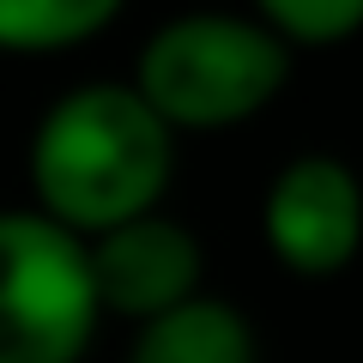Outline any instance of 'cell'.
Segmentation results:
<instances>
[{
    "label": "cell",
    "mask_w": 363,
    "mask_h": 363,
    "mask_svg": "<svg viewBox=\"0 0 363 363\" xmlns=\"http://www.w3.org/2000/svg\"><path fill=\"white\" fill-rule=\"evenodd\" d=\"M248 13L291 55L297 49H333V43H351L363 30V0H248Z\"/></svg>",
    "instance_id": "obj_8"
},
{
    "label": "cell",
    "mask_w": 363,
    "mask_h": 363,
    "mask_svg": "<svg viewBox=\"0 0 363 363\" xmlns=\"http://www.w3.org/2000/svg\"><path fill=\"white\" fill-rule=\"evenodd\" d=\"M128 363H260V339L230 297L200 291L169 315L133 327Z\"/></svg>",
    "instance_id": "obj_6"
},
{
    "label": "cell",
    "mask_w": 363,
    "mask_h": 363,
    "mask_svg": "<svg viewBox=\"0 0 363 363\" xmlns=\"http://www.w3.org/2000/svg\"><path fill=\"white\" fill-rule=\"evenodd\" d=\"M260 236L291 279H339L363 255V176L351 157H285L260 194Z\"/></svg>",
    "instance_id": "obj_4"
},
{
    "label": "cell",
    "mask_w": 363,
    "mask_h": 363,
    "mask_svg": "<svg viewBox=\"0 0 363 363\" xmlns=\"http://www.w3.org/2000/svg\"><path fill=\"white\" fill-rule=\"evenodd\" d=\"M128 0H0V55H67L104 37Z\"/></svg>",
    "instance_id": "obj_7"
},
{
    "label": "cell",
    "mask_w": 363,
    "mask_h": 363,
    "mask_svg": "<svg viewBox=\"0 0 363 363\" xmlns=\"http://www.w3.org/2000/svg\"><path fill=\"white\" fill-rule=\"evenodd\" d=\"M85 267H91V291L97 309L121 315V321H157L176 303L206 291V242L182 218H169L164 206L128 218L116 230L85 242Z\"/></svg>",
    "instance_id": "obj_5"
},
{
    "label": "cell",
    "mask_w": 363,
    "mask_h": 363,
    "mask_svg": "<svg viewBox=\"0 0 363 363\" xmlns=\"http://www.w3.org/2000/svg\"><path fill=\"white\" fill-rule=\"evenodd\" d=\"M97 321L85 242L30 206H0V363H79Z\"/></svg>",
    "instance_id": "obj_3"
},
{
    "label": "cell",
    "mask_w": 363,
    "mask_h": 363,
    "mask_svg": "<svg viewBox=\"0 0 363 363\" xmlns=\"http://www.w3.org/2000/svg\"><path fill=\"white\" fill-rule=\"evenodd\" d=\"M297 55L272 37L255 13L194 6L176 13L140 43L128 85L145 97L169 133H230L272 109L291 85Z\"/></svg>",
    "instance_id": "obj_2"
},
{
    "label": "cell",
    "mask_w": 363,
    "mask_h": 363,
    "mask_svg": "<svg viewBox=\"0 0 363 363\" xmlns=\"http://www.w3.org/2000/svg\"><path fill=\"white\" fill-rule=\"evenodd\" d=\"M30 200L67 236L116 230L164 206L176 176V133L145 109L128 79H91L61 91L30 128Z\"/></svg>",
    "instance_id": "obj_1"
}]
</instances>
